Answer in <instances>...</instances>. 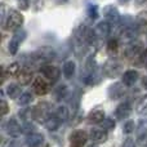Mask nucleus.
I'll return each instance as SVG.
<instances>
[{
    "label": "nucleus",
    "mask_w": 147,
    "mask_h": 147,
    "mask_svg": "<svg viewBox=\"0 0 147 147\" xmlns=\"http://www.w3.org/2000/svg\"><path fill=\"white\" fill-rule=\"evenodd\" d=\"M88 121L89 123H94V124H101L105 120V112L102 110H94L90 114L88 115Z\"/></svg>",
    "instance_id": "6ab92c4d"
},
{
    "label": "nucleus",
    "mask_w": 147,
    "mask_h": 147,
    "mask_svg": "<svg viewBox=\"0 0 147 147\" xmlns=\"http://www.w3.org/2000/svg\"><path fill=\"white\" fill-rule=\"evenodd\" d=\"M137 111L138 112H145L147 111V96L143 97L137 105Z\"/></svg>",
    "instance_id": "473e14b6"
},
{
    "label": "nucleus",
    "mask_w": 147,
    "mask_h": 147,
    "mask_svg": "<svg viewBox=\"0 0 147 147\" xmlns=\"http://www.w3.org/2000/svg\"><path fill=\"white\" fill-rule=\"evenodd\" d=\"M103 16H105V18H106V21H109L110 23H120V21H121L119 10H117V8H115L114 5H107V7H105Z\"/></svg>",
    "instance_id": "0eeeda50"
},
{
    "label": "nucleus",
    "mask_w": 147,
    "mask_h": 147,
    "mask_svg": "<svg viewBox=\"0 0 147 147\" xmlns=\"http://www.w3.org/2000/svg\"><path fill=\"white\" fill-rule=\"evenodd\" d=\"M22 23H23V16L20 12H17V10H10L8 13L7 20H5L4 28L8 31H10V30L17 31V30H20Z\"/></svg>",
    "instance_id": "f257e3e1"
},
{
    "label": "nucleus",
    "mask_w": 147,
    "mask_h": 147,
    "mask_svg": "<svg viewBox=\"0 0 147 147\" xmlns=\"http://www.w3.org/2000/svg\"><path fill=\"white\" fill-rule=\"evenodd\" d=\"M107 133L103 129H92L89 133V138L92 140V142L94 143H103L107 141Z\"/></svg>",
    "instance_id": "f8f14e48"
},
{
    "label": "nucleus",
    "mask_w": 147,
    "mask_h": 147,
    "mask_svg": "<svg viewBox=\"0 0 147 147\" xmlns=\"http://www.w3.org/2000/svg\"><path fill=\"white\" fill-rule=\"evenodd\" d=\"M101 127L103 130H110L115 128V121L112 119H105L101 123Z\"/></svg>",
    "instance_id": "c756f323"
},
{
    "label": "nucleus",
    "mask_w": 147,
    "mask_h": 147,
    "mask_svg": "<svg viewBox=\"0 0 147 147\" xmlns=\"http://www.w3.org/2000/svg\"><path fill=\"white\" fill-rule=\"evenodd\" d=\"M18 3V7L21 8V9H28V5H30V0H17Z\"/></svg>",
    "instance_id": "f704fd0d"
},
{
    "label": "nucleus",
    "mask_w": 147,
    "mask_h": 147,
    "mask_svg": "<svg viewBox=\"0 0 147 147\" xmlns=\"http://www.w3.org/2000/svg\"><path fill=\"white\" fill-rule=\"evenodd\" d=\"M134 128H136V124L133 120H128V121L124 123V127H123V132L125 134H130L132 132H134Z\"/></svg>",
    "instance_id": "bb28decb"
},
{
    "label": "nucleus",
    "mask_w": 147,
    "mask_h": 147,
    "mask_svg": "<svg viewBox=\"0 0 147 147\" xmlns=\"http://www.w3.org/2000/svg\"><path fill=\"white\" fill-rule=\"evenodd\" d=\"M21 71V69H20V65L17 63V62H14V63H12V65H9V66L5 69V75H8V76H16V75H18Z\"/></svg>",
    "instance_id": "b1692460"
},
{
    "label": "nucleus",
    "mask_w": 147,
    "mask_h": 147,
    "mask_svg": "<svg viewBox=\"0 0 147 147\" xmlns=\"http://www.w3.org/2000/svg\"><path fill=\"white\" fill-rule=\"evenodd\" d=\"M88 16H89V18L90 20H96L97 17H98V7L97 5H93V4H90L88 7Z\"/></svg>",
    "instance_id": "cd10ccee"
},
{
    "label": "nucleus",
    "mask_w": 147,
    "mask_h": 147,
    "mask_svg": "<svg viewBox=\"0 0 147 147\" xmlns=\"http://www.w3.org/2000/svg\"><path fill=\"white\" fill-rule=\"evenodd\" d=\"M75 70H76V65L74 61H67L66 63L63 65V75L66 79H71L74 75H75Z\"/></svg>",
    "instance_id": "4be33fe9"
},
{
    "label": "nucleus",
    "mask_w": 147,
    "mask_h": 147,
    "mask_svg": "<svg viewBox=\"0 0 147 147\" xmlns=\"http://www.w3.org/2000/svg\"><path fill=\"white\" fill-rule=\"evenodd\" d=\"M40 71L48 80H52V81L57 80V79L59 78V75H61V71H59L58 67L52 66V65H45V66H43Z\"/></svg>",
    "instance_id": "1a4fd4ad"
},
{
    "label": "nucleus",
    "mask_w": 147,
    "mask_h": 147,
    "mask_svg": "<svg viewBox=\"0 0 147 147\" xmlns=\"http://www.w3.org/2000/svg\"><path fill=\"white\" fill-rule=\"evenodd\" d=\"M147 133V119H141L138 123V136Z\"/></svg>",
    "instance_id": "2f4dec72"
},
{
    "label": "nucleus",
    "mask_w": 147,
    "mask_h": 147,
    "mask_svg": "<svg viewBox=\"0 0 147 147\" xmlns=\"http://www.w3.org/2000/svg\"><path fill=\"white\" fill-rule=\"evenodd\" d=\"M61 120H58L54 115H49L48 119L44 121V125H45V128L48 130H51V132H54V130H57L59 128V125H61Z\"/></svg>",
    "instance_id": "a211bd4d"
},
{
    "label": "nucleus",
    "mask_w": 147,
    "mask_h": 147,
    "mask_svg": "<svg viewBox=\"0 0 147 147\" xmlns=\"http://www.w3.org/2000/svg\"><path fill=\"white\" fill-rule=\"evenodd\" d=\"M120 71H121V63H119L115 59L107 61L103 65V74L106 76H109V78H116L120 74Z\"/></svg>",
    "instance_id": "39448f33"
},
{
    "label": "nucleus",
    "mask_w": 147,
    "mask_h": 147,
    "mask_svg": "<svg viewBox=\"0 0 147 147\" xmlns=\"http://www.w3.org/2000/svg\"><path fill=\"white\" fill-rule=\"evenodd\" d=\"M88 147H98V146H97V145H96V143H92V145H89Z\"/></svg>",
    "instance_id": "37998d69"
},
{
    "label": "nucleus",
    "mask_w": 147,
    "mask_h": 147,
    "mask_svg": "<svg viewBox=\"0 0 147 147\" xmlns=\"http://www.w3.org/2000/svg\"><path fill=\"white\" fill-rule=\"evenodd\" d=\"M117 1H119L120 4H125V3H128L129 0H117Z\"/></svg>",
    "instance_id": "a19ab883"
},
{
    "label": "nucleus",
    "mask_w": 147,
    "mask_h": 147,
    "mask_svg": "<svg viewBox=\"0 0 147 147\" xmlns=\"http://www.w3.org/2000/svg\"><path fill=\"white\" fill-rule=\"evenodd\" d=\"M125 92H127V90H125V88H124V85H123V84L115 83L114 85L110 86V89H109V97L111 99H120L125 94Z\"/></svg>",
    "instance_id": "9b49d317"
},
{
    "label": "nucleus",
    "mask_w": 147,
    "mask_h": 147,
    "mask_svg": "<svg viewBox=\"0 0 147 147\" xmlns=\"http://www.w3.org/2000/svg\"><path fill=\"white\" fill-rule=\"evenodd\" d=\"M54 94H56V98L58 99V101L63 99L67 94V86L66 85H59L58 88L54 90Z\"/></svg>",
    "instance_id": "a878e982"
},
{
    "label": "nucleus",
    "mask_w": 147,
    "mask_h": 147,
    "mask_svg": "<svg viewBox=\"0 0 147 147\" xmlns=\"http://www.w3.org/2000/svg\"><path fill=\"white\" fill-rule=\"evenodd\" d=\"M47 147H48V146H47Z\"/></svg>",
    "instance_id": "a18cd8bd"
},
{
    "label": "nucleus",
    "mask_w": 147,
    "mask_h": 147,
    "mask_svg": "<svg viewBox=\"0 0 147 147\" xmlns=\"http://www.w3.org/2000/svg\"><path fill=\"white\" fill-rule=\"evenodd\" d=\"M137 1V4H143L145 1H147V0H136Z\"/></svg>",
    "instance_id": "79ce46f5"
},
{
    "label": "nucleus",
    "mask_w": 147,
    "mask_h": 147,
    "mask_svg": "<svg viewBox=\"0 0 147 147\" xmlns=\"http://www.w3.org/2000/svg\"><path fill=\"white\" fill-rule=\"evenodd\" d=\"M123 147H136V145L132 138H127V140L124 141V143H123Z\"/></svg>",
    "instance_id": "58836bf2"
},
{
    "label": "nucleus",
    "mask_w": 147,
    "mask_h": 147,
    "mask_svg": "<svg viewBox=\"0 0 147 147\" xmlns=\"http://www.w3.org/2000/svg\"><path fill=\"white\" fill-rule=\"evenodd\" d=\"M44 142V136L40 133H31L26 138V145L27 147H40Z\"/></svg>",
    "instance_id": "4468645a"
},
{
    "label": "nucleus",
    "mask_w": 147,
    "mask_h": 147,
    "mask_svg": "<svg viewBox=\"0 0 147 147\" xmlns=\"http://www.w3.org/2000/svg\"><path fill=\"white\" fill-rule=\"evenodd\" d=\"M89 136L86 134L85 130L76 129L74 130L70 136V147H84L88 141Z\"/></svg>",
    "instance_id": "7ed1b4c3"
},
{
    "label": "nucleus",
    "mask_w": 147,
    "mask_h": 147,
    "mask_svg": "<svg viewBox=\"0 0 147 147\" xmlns=\"http://www.w3.org/2000/svg\"><path fill=\"white\" fill-rule=\"evenodd\" d=\"M17 76H18V81H20L22 85H27V84H30L31 81H34L32 80L34 79V72H32V70H31L30 67H23Z\"/></svg>",
    "instance_id": "ddd939ff"
},
{
    "label": "nucleus",
    "mask_w": 147,
    "mask_h": 147,
    "mask_svg": "<svg viewBox=\"0 0 147 147\" xmlns=\"http://www.w3.org/2000/svg\"><path fill=\"white\" fill-rule=\"evenodd\" d=\"M53 115H54V116H56L58 120H61V121L63 123V121H66V120L69 119L70 112H69V109H67L66 106H63V105H62V106H58V107H57Z\"/></svg>",
    "instance_id": "412c9836"
},
{
    "label": "nucleus",
    "mask_w": 147,
    "mask_h": 147,
    "mask_svg": "<svg viewBox=\"0 0 147 147\" xmlns=\"http://www.w3.org/2000/svg\"><path fill=\"white\" fill-rule=\"evenodd\" d=\"M138 58H140V62H138V63H147V49H145V51L142 52V53H141V56L138 57Z\"/></svg>",
    "instance_id": "e433bc0d"
},
{
    "label": "nucleus",
    "mask_w": 147,
    "mask_h": 147,
    "mask_svg": "<svg viewBox=\"0 0 147 147\" xmlns=\"http://www.w3.org/2000/svg\"><path fill=\"white\" fill-rule=\"evenodd\" d=\"M26 38V31L25 30H17L14 34H13L12 39L9 41V45H8V51H9L10 54H16L18 52V48H20L21 43L25 40Z\"/></svg>",
    "instance_id": "20e7f679"
},
{
    "label": "nucleus",
    "mask_w": 147,
    "mask_h": 147,
    "mask_svg": "<svg viewBox=\"0 0 147 147\" xmlns=\"http://www.w3.org/2000/svg\"><path fill=\"white\" fill-rule=\"evenodd\" d=\"M7 94L10 97V98H17L21 94V88L17 85V84H9L7 88Z\"/></svg>",
    "instance_id": "5701e85b"
},
{
    "label": "nucleus",
    "mask_w": 147,
    "mask_h": 147,
    "mask_svg": "<svg viewBox=\"0 0 147 147\" xmlns=\"http://www.w3.org/2000/svg\"><path fill=\"white\" fill-rule=\"evenodd\" d=\"M69 0H56V3H58V4H65V3H67Z\"/></svg>",
    "instance_id": "ea45409f"
},
{
    "label": "nucleus",
    "mask_w": 147,
    "mask_h": 147,
    "mask_svg": "<svg viewBox=\"0 0 147 147\" xmlns=\"http://www.w3.org/2000/svg\"><path fill=\"white\" fill-rule=\"evenodd\" d=\"M56 57V51L53 48H49V47H44L40 48L32 53V58L36 62H49Z\"/></svg>",
    "instance_id": "f03ea898"
},
{
    "label": "nucleus",
    "mask_w": 147,
    "mask_h": 147,
    "mask_svg": "<svg viewBox=\"0 0 147 147\" xmlns=\"http://www.w3.org/2000/svg\"><path fill=\"white\" fill-rule=\"evenodd\" d=\"M146 147H147V146H146Z\"/></svg>",
    "instance_id": "49530a36"
},
{
    "label": "nucleus",
    "mask_w": 147,
    "mask_h": 147,
    "mask_svg": "<svg viewBox=\"0 0 147 147\" xmlns=\"http://www.w3.org/2000/svg\"><path fill=\"white\" fill-rule=\"evenodd\" d=\"M0 147H16V142L13 140H5L1 142Z\"/></svg>",
    "instance_id": "c9c22d12"
},
{
    "label": "nucleus",
    "mask_w": 147,
    "mask_h": 147,
    "mask_svg": "<svg viewBox=\"0 0 147 147\" xmlns=\"http://www.w3.org/2000/svg\"><path fill=\"white\" fill-rule=\"evenodd\" d=\"M35 130V125L31 121H23L22 124V133H26V134H31V132Z\"/></svg>",
    "instance_id": "c85d7f7f"
},
{
    "label": "nucleus",
    "mask_w": 147,
    "mask_h": 147,
    "mask_svg": "<svg viewBox=\"0 0 147 147\" xmlns=\"http://www.w3.org/2000/svg\"><path fill=\"white\" fill-rule=\"evenodd\" d=\"M4 129L7 132V134H9L10 137H18L22 133V127L20 125V123L17 121L16 117H10L7 121V124L4 125Z\"/></svg>",
    "instance_id": "423d86ee"
},
{
    "label": "nucleus",
    "mask_w": 147,
    "mask_h": 147,
    "mask_svg": "<svg viewBox=\"0 0 147 147\" xmlns=\"http://www.w3.org/2000/svg\"><path fill=\"white\" fill-rule=\"evenodd\" d=\"M138 145L141 146H147V133H143V134L138 136Z\"/></svg>",
    "instance_id": "72a5a7b5"
},
{
    "label": "nucleus",
    "mask_w": 147,
    "mask_h": 147,
    "mask_svg": "<svg viewBox=\"0 0 147 147\" xmlns=\"http://www.w3.org/2000/svg\"><path fill=\"white\" fill-rule=\"evenodd\" d=\"M32 89L38 96H45L49 92V84L47 80L41 78H36L32 81Z\"/></svg>",
    "instance_id": "6e6552de"
},
{
    "label": "nucleus",
    "mask_w": 147,
    "mask_h": 147,
    "mask_svg": "<svg viewBox=\"0 0 147 147\" xmlns=\"http://www.w3.org/2000/svg\"><path fill=\"white\" fill-rule=\"evenodd\" d=\"M134 25H136V27L140 30V32L142 30H146V28H147V12L140 13V14L136 17Z\"/></svg>",
    "instance_id": "aec40b11"
},
{
    "label": "nucleus",
    "mask_w": 147,
    "mask_h": 147,
    "mask_svg": "<svg viewBox=\"0 0 147 147\" xmlns=\"http://www.w3.org/2000/svg\"><path fill=\"white\" fill-rule=\"evenodd\" d=\"M1 115L4 116V115H7V112H8V105H7V102L4 101V99H1Z\"/></svg>",
    "instance_id": "4c0bfd02"
},
{
    "label": "nucleus",
    "mask_w": 147,
    "mask_h": 147,
    "mask_svg": "<svg viewBox=\"0 0 147 147\" xmlns=\"http://www.w3.org/2000/svg\"><path fill=\"white\" fill-rule=\"evenodd\" d=\"M117 48H119V43H117L116 39H110L109 44H107V49H109V52H111V53H116Z\"/></svg>",
    "instance_id": "7c9ffc66"
},
{
    "label": "nucleus",
    "mask_w": 147,
    "mask_h": 147,
    "mask_svg": "<svg viewBox=\"0 0 147 147\" xmlns=\"http://www.w3.org/2000/svg\"><path fill=\"white\" fill-rule=\"evenodd\" d=\"M31 102H32V94L31 93H23L18 98V105H21V106H27Z\"/></svg>",
    "instance_id": "393cba45"
},
{
    "label": "nucleus",
    "mask_w": 147,
    "mask_h": 147,
    "mask_svg": "<svg viewBox=\"0 0 147 147\" xmlns=\"http://www.w3.org/2000/svg\"><path fill=\"white\" fill-rule=\"evenodd\" d=\"M94 30H96L98 38H107L110 35V32H111V23L109 21H102L96 26Z\"/></svg>",
    "instance_id": "2eb2a0df"
},
{
    "label": "nucleus",
    "mask_w": 147,
    "mask_h": 147,
    "mask_svg": "<svg viewBox=\"0 0 147 147\" xmlns=\"http://www.w3.org/2000/svg\"><path fill=\"white\" fill-rule=\"evenodd\" d=\"M143 85H145L146 89H147V79H146V81H143Z\"/></svg>",
    "instance_id": "c03bdc74"
},
{
    "label": "nucleus",
    "mask_w": 147,
    "mask_h": 147,
    "mask_svg": "<svg viewBox=\"0 0 147 147\" xmlns=\"http://www.w3.org/2000/svg\"><path fill=\"white\" fill-rule=\"evenodd\" d=\"M130 112H132V106H130V103L129 102H123V103H120L119 106L116 107V110H115V116L119 120H124L129 116Z\"/></svg>",
    "instance_id": "9d476101"
},
{
    "label": "nucleus",
    "mask_w": 147,
    "mask_h": 147,
    "mask_svg": "<svg viewBox=\"0 0 147 147\" xmlns=\"http://www.w3.org/2000/svg\"><path fill=\"white\" fill-rule=\"evenodd\" d=\"M137 80H138V72L136 71V70H128V71L124 72V75H123V84L127 86L134 85Z\"/></svg>",
    "instance_id": "f3484780"
},
{
    "label": "nucleus",
    "mask_w": 147,
    "mask_h": 147,
    "mask_svg": "<svg viewBox=\"0 0 147 147\" xmlns=\"http://www.w3.org/2000/svg\"><path fill=\"white\" fill-rule=\"evenodd\" d=\"M142 52H143V49L140 44L133 43L125 49V57H128V58H130V59H134V58H138Z\"/></svg>",
    "instance_id": "dca6fc26"
}]
</instances>
